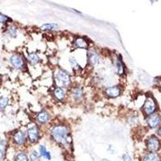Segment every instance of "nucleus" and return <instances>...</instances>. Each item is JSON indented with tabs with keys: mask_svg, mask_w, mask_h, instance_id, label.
Wrapping results in <instances>:
<instances>
[{
	"mask_svg": "<svg viewBox=\"0 0 161 161\" xmlns=\"http://www.w3.org/2000/svg\"><path fill=\"white\" fill-rule=\"evenodd\" d=\"M0 82H1V77H0Z\"/></svg>",
	"mask_w": 161,
	"mask_h": 161,
	"instance_id": "nucleus-30",
	"label": "nucleus"
},
{
	"mask_svg": "<svg viewBox=\"0 0 161 161\" xmlns=\"http://www.w3.org/2000/svg\"><path fill=\"white\" fill-rule=\"evenodd\" d=\"M57 28V25L55 24H46L41 26V29L42 30H53Z\"/></svg>",
	"mask_w": 161,
	"mask_h": 161,
	"instance_id": "nucleus-21",
	"label": "nucleus"
},
{
	"mask_svg": "<svg viewBox=\"0 0 161 161\" xmlns=\"http://www.w3.org/2000/svg\"><path fill=\"white\" fill-rule=\"evenodd\" d=\"M57 79L60 83L64 86H69L70 84V77L69 75V73L65 72L64 70L60 69L57 73Z\"/></svg>",
	"mask_w": 161,
	"mask_h": 161,
	"instance_id": "nucleus-5",
	"label": "nucleus"
},
{
	"mask_svg": "<svg viewBox=\"0 0 161 161\" xmlns=\"http://www.w3.org/2000/svg\"><path fill=\"white\" fill-rule=\"evenodd\" d=\"M54 95L57 97V99L62 101L64 100V96H65V92H64V89H62L61 87H57L54 90Z\"/></svg>",
	"mask_w": 161,
	"mask_h": 161,
	"instance_id": "nucleus-12",
	"label": "nucleus"
},
{
	"mask_svg": "<svg viewBox=\"0 0 161 161\" xmlns=\"http://www.w3.org/2000/svg\"><path fill=\"white\" fill-rule=\"evenodd\" d=\"M123 160L124 161H131V157H130V156H129L128 154H126V155H124L123 156Z\"/></svg>",
	"mask_w": 161,
	"mask_h": 161,
	"instance_id": "nucleus-27",
	"label": "nucleus"
},
{
	"mask_svg": "<svg viewBox=\"0 0 161 161\" xmlns=\"http://www.w3.org/2000/svg\"><path fill=\"white\" fill-rule=\"evenodd\" d=\"M11 63L15 69H21L24 67V60L21 56L15 54L11 57Z\"/></svg>",
	"mask_w": 161,
	"mask_h": 161,
	"instance_id": "nucleus-4",
	"label": "nucleus"
},
{
	"mask_svg": "<svg viewBox=\"0 0 161 161\" xmlns=\"http://www.w3.org/2000/svg\"><path fill=\"white\" fill-rule=\"evenodd\" d=\"M28 139L31 143H36L39 139V130L36 126H31L28 130Z\"/></svg>",
	"mask_w": 161,
	"mask_h": 161,
	"instance_id": "nucleus-6",
	"label": "nucleus"
},
{
	"mask_svg": "<svg viewBox=\"0 0 161 161\" xmlns=\"http://www.w3.org/2000/svg\"><path fill=\"white\" fill-rule=\"evenodd\" d=\"M156 109V103L152 97H147L145 101L144 105L143 106V110L147 115H152V114L155 112Z\"/></svg>",
	"mask_w": 161,
	"mask_h": 161,
	"instance_id": "nucleus-2",
	"label": "nucleus"
},
{
	"mask_svg": "<svg viewBox=\"0 0 161 161\" xmlns=\"http://www.w3.org/2000/svg\"><path fill=\"white\" fill-rule=\"evenodd\" d=\"M30 158H31V159L32 161L37 160L40 158V154L37 152H36V151H33L31 153V155H30Z\"/></svg>",
	"mask_w": 161,
	"mask_h": 161,
	"instance_id": "nucleus-24",
	"label": "nucleus"
},
{
	"mask_svg": "<svg viewBox=\"0 0 161 161\" xmlns=\"http://www.w3.org/2000/svg\"><path fill=\"white\" fill-rule=\"evenodd\" d=\"M73 95H74V97H75L76 98H79V97H80L82 96V90L78 88L76 89V90H74V91H73Z\"/></svg>",
	"mask_w": 161,
	"mask_h": 161,
	"instance_id": "nucleus-25",
	"label": "nucleus"
},
{
	"mask_svg": "<svg viewBox=\"0 0 161 161\" xmlns=\"http://www.w3.org/2000/svg\"><path fill=\"white\" fill-rule=\"evenodd\" d=\"M157 134H158V135H159V136H160V137H161V128H159V130H157Z\"/></svg>",
	"mask_w": 161,
	"mask_h": 161,
	"instance_id": "nucleus-28",
	"label": "nucleus"
},
{
	"mask_svg": "<svg viewBox=\"0 0 161 161\" xmlns=\"http://www.w3.org/2000/svg\"><path fill=\"white\" fill-rule=\"evenodd\" d=\"M143 161H160V157L156 153L151 152L144 156Z\"/></svg>",
	"mask_w": 161,
	"mask_h": 161,
	"instance_id": "nucleus-13",
	"label": "nucleus"
},
{
	"mask_svg": "<svg viewBox=\"0 0 161 161\" xmlns=\"http://www.w3.org/2000/svg\"><path fill=\"white\" fill-rule=\"evenodd\" d=\"M40 155H41L42 156H44V158H46L47 159H51V155H50V153L48 152V151L46 150L45 147L44 146L40 147Z\"/></svg>",
	"mask_w": 161,
	"mask_h": 161,
	"instance_id": "nucleus-17",
	"label": "nucleus"
},
{
	"mask_svg": "<svg viewBox=\"0 0 161 161\" xmlns=\"http://www.w3.org/2000/svg\"><path fill=\"white\" fill-rule=\"evenodd\" d=\"M15 161H28V156L24 152L19 153L15 157Z\"/></svg>",
	"mask_w": 161,
	"mask_h": 161,
	"instance_id": "nucleus-20",
	"label": "nucleus"
},
{
	"mask_svg": "<svg viewBox=\"0 0 161 161\" xmlns=\"http://www.w3.org/2000/svg\"><path fill=\"white\" fill-rule=\"evenodd\" d=\"M159 122H160V117L158 114H152L147 119V124L151 128L156 127L159 124Z\"/></svg>",
	"mask_w": 161,
	"mask_h": 161,
	"instance_id": "nucleus-7",
	"label": "nucleus"
},
{
	"mask_svg": "<svg viewBox=\"0 0 161 161\" xmlns=\"http://www.w3.org/2000/svg\"><path fill=\"white\" fill-rule=\"evenodd\" d=\"M147 147L149 151H151L152 152H155L159 150L160 143L156 136H152L147 141Z\"/></svg>",
	"mask_w": 161,
	"mask_h": 161,
	"instance_id": "nucleus-3",
	"label": "nucleus"
},
{
	"mask_svg": "<svg viewBox=\"0 0 161 161\" xmlns=\"http://www.w3.org/2000/svg\"><path fill=\"white\" fill-rule=\"evenodd\" d=\"M28 60L31 64H36L40 61V57H39V56L37 55V54H36V53H31V54H29V55H28Z\"/></svg>",
	"mask_w": 161,
	"mask_h": 161,
	"instance_id": "nucleus-16",
	"label": "nucleus"
},
{
	"mask_svg": "<svg viewBox=\"0 0 161 161\" xmlns=\"http://www.w3.org/2000/svg\"><path fill=\"white\" fill-rule=\"evenodd\" d=\"M75 45L79 48H83V49H87L88 48V43L82 37H77L75 40Z\"/></svg>",
	"mask_w": 161,
	"mask_h": 161,
	"instance_id": "nucleus-11",
	"label": "nucleus"
},
{
	"mask_svg": "<svg viewBox=\"0 0 161 161\" xmlns=\"http://www.w3.org/2000/svg\"><path fill=\"white\" fill-rule=\"evenodd\" d=\"M8 32L11 36H15L16 35V29L14 26H9L8 28Z\"/></svg>",
	"mask_w": 161,
	"mask_h": 161,
	"instance_id": "nucleus-22",
	"label": "nucleus"
},
{
	"mask_svg": "<svg viewBox=\"0 0 161 161\" xmlns=\"http://www.w3.org/2000/svg\"><path fill=\"white\" fill-rule=\"evenodd\" d=\"M9 20L11 19H10L7 15L0 14V23H1V24H5V23H7L8 21H9Z\"/></svg>",
	"mask_w": 161,
	"mask_h": 161,
	"instance_id": "nucleus-26",
	"label": "nucleus"
},
{
	"mask_svg": "<svg viewBox=\"0 0 161 161\" xmlns=\"http://www.w3.org/2000/svg\"><path fill=\"white\" fill-rule=\"evenodd\" d=\"M88 59L90 64L92 65H96L99 61V57L97 53L94 52H89L88 53Z\"/></svg>",
	"mask_w": 161,
	"mask_h": 161,
	"instance_id": "nucleus-10",
	"label": "nucleus"
},
{
	"mask_svg": "<svg viewBox=\"0 0 161 161\" xmlns=\"http://www.w3.org/2000/svg\"><path fill=\"white\" fill-rule=\"evenodd\" d=\"M102 161H110V160H108V159H103Z\"/></svg>",
	"mask_w": 161,
	"mask_h": 161,
	"instance_id": "nucleus-29",
	"label": "nucleus"
},
{
	"mask_svg": "<svg viewBox=\"0 0 161 161\" xmlns=\"http://www.w3.org/2000/svg\"><path fill=\"white\" fill-rule=\"evenodd\" d=\"M52 136L53 139L60 143H65L71 142V139L69 137L68 129L64 126H55L52 130Z\"/></svg>",
	"mask_w": 161,
	"mask_h": 161,
	"instance_id": "nucleus-1",
	"label": "nucleus"
},
{
	"mask_svg": "<svg viewBox=\"0 0 161 161\" xmlns=\"http://www.w3.org/2000/svg\"><path fill=\"white\" fill-rule=\"evenodd\" d=\"M6 148H7V145L5 141L0 140V161H3L5 158Z\"/></svg>",
	"mask_w": 161,
	"mask_h": 161,
	"instance_id": "nucleus-14",
	"label": "nucleus"
},
{
	"mask_svg": "<svg viewBox=\"0 0 161 161\" xmlns=\"http://www.w3.org/2000/svg\"><path fill=\"white\" fill-rule=\"evenodd\" d=\"M48 119H49V115H48V114L45 111L40 112L38 114V116H37V119H38L39 122L41 123H46V122L48 120Z\"/></svg>",
	"mask_w": 161,
	"mask_h": 161,
	"instance_id": "nucleus-15",
	"label": "nucleus"
},
{
	"mask_svg": "<svg viewBox=\"0 0 161 161\" xmlns=\"http://www.w3.org/2000/svg\"><path fill=\"white\" fill-rule=\"evenodd\" d=\"M13 139H14V141L15 143L19 145L24 144L26 140L25 136H24V134L22 131H17L16 133H15Z\"/></svg>",
	"mask_w": 161,
	"mask_h": 161,
	"instance_id": "nucleus-9",
	"label": "nucleus"
},
{
	"mask_svg": "<svg viewBox=\"0 0 161 161\" xmlns=\"http://www.w3.org/2000/svg\"><path fill=\"white\" fill-rule=\"evenodd\" d=\"M116 68H117V72L119 75H123V73H124V66H123V63L121 62L120 60H117Z\"/></svg>",
	"mask_w": 161,
	"mask_h": 161,
	"instance_id": "nucleus-18",
	"label": "nucleus"
},
{
	"mask_svg": "<svg viewBox=\"0 0 161 161\" xmlns=\"http://www.w3.org/2000/svg\"><path fill=\"white\" fill-rule=\"evenodd\" d=\"M121 90L119 86H112L106 90V94L110 97H116L120 95Z\"/></svg>",
	"mask_w": 161,
	"mask_h": 161,
	"instance_id": "nucleus-8",
	"label": "nucleus"
},
{
	"mask_svg": "<svg viewBox=\"0 0 161 161\" xmlns=\"http://www.w3.org/2000/svg\"><path fill=\"white\" fill-rule=\"evenodd\" d=\"M70 60V64H71L72 67H73V69H79V68H80V66H79V64H77V60H76L75 58H73V57H71V58L69 59Z\"/></svg>",
	"mask_w": 161,
	"mask_h": 161,
	"instance_id": "nucleus-23",
	"label": "nucleus"
},
{
	"mask_svg": "<svg viewBox=\"0 0 161 161\" xmlns=\"http://www.w3.org/2000/svg\"><path fill=\"white\" fill-rule=\"evenodd\" d=\"M8 104V99L4 96L0 95V109H4Z\"/></svg>",
	"mask_w": 161,
	"mask_h": 161,
	"instance_id": "nucleus-19",
	"label": "nucleus"
}]
</instances>
